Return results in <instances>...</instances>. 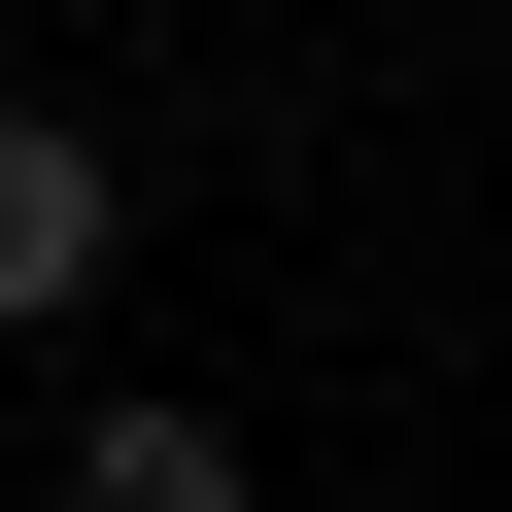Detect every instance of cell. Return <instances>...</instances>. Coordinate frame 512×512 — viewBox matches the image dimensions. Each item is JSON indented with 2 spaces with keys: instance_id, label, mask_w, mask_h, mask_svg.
Wrapping results in <instances>:
<instances>
[{
  "instance_id": "cell-1",
  "label": "cell",
  "mask_w": 512,
  "mask_h": 512,
  "mask_svg": "<svg viewBox=\"0 0 512 512\" xmlns=\"http://www.w3.org/2000/svg\"><path fill=\"white\" fill-rule=\"evenodd\" d=\"M137 274V171H103V103H0V342H69Z\"/></svg>"
},
{
  "instance_id": "cell-2",
  "label": "cell",
  "mask_w": 512,
  "mask_h": 512,
  "mask_svg": "<svg viewBox=\"0 0 512 512\" xmlns=\"http://www.w3.org/2000/svg\"><path fill=\"white\" fill-rule=\"evenodd\" d=\"M69 512H274V478H239V410H69Z\"/></svg>"
}]
</instances>
